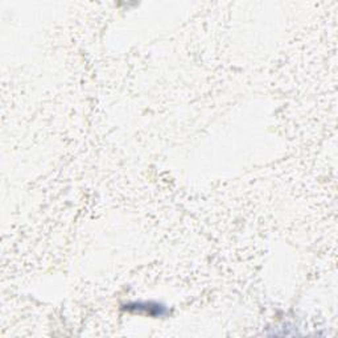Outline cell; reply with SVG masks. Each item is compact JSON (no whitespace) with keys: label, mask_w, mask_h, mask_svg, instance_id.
Returning <instances> with one entry per match:
<instances>
[{"label":"cell","mask_w":338,"mask_h":338,"mask_svg":"<svg viewBox=\"0 0 338 338\" xmlns=\"http://www.w3.org/2000/svg\"><path fill=\"white\" fill-rule=\"evenodd\" d=\"M126 309L131 312H144V313L150 314V316H163L164 314V309H163L162 305L156 304L155 307H152L151 304H140V303H136V304H130L126 305Z\"/></svg>","instance_id":"obj_1"}]
</instances>
